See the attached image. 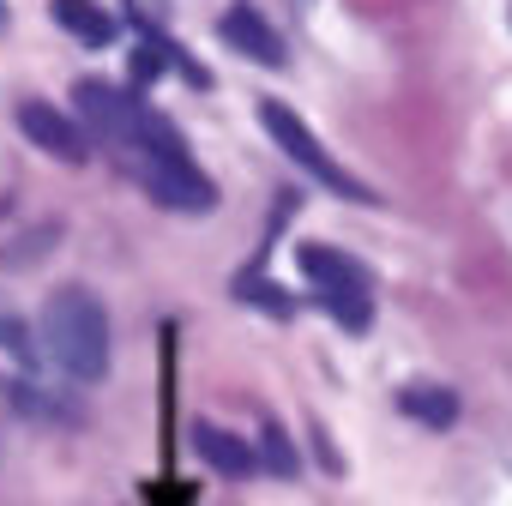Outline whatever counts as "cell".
I'll return each instance as SVG.
<instances>
[{
	"mask_svg": "<svg viewBox=\"0 0 512 506\" xmlns=\"http://www.w3.org/2000/svg\"><path fill=\"white\" fill-rule=\"evenodd\" d=\"M121 157H127L133 181H139L157 205H169V211H211V205H217V187L205 181V169L187 157L181 133H175L157 109H139L133 133L121 139Z\"/></svg>",
	"mask_w": 512,
	"mask_h": 506,
	"instance_id": "1",
	"label": "cell"
},
{
	"mask_svg": "<svg viewBox=\"0 0 512 506\" xmlns=\"http://www.w3.org/2000/svg\"><path fill=\"white\" fill-rule=\"evenodd\" d=\"M43 356L73 380H103L109 368V314L91 290H55L43 302Z\"/></svg>",
	"mask_w": 512,
	"mask_h": 506,
	"instance_id": "2",
	"label": "cell"
},
{
	"mask_svg": "<svg viewBox=\"0 0 512 506\" xmlns=\"http://www.w3.org/2000/svg\"><path fill=\"white\" fill-rule=\"evenodd\" d=\"M296 260H302V278L314 284L320 308H326L344 332H368V326H374V284H368V272L350 260V253H338V247H326V241H308Z\"/></svg>",
	"mask_w": 512,
	"mask_h": 506,
	"instance_id": "3",
	"label": "cell"
},
{
	"mask_svg": "<svg viewBox=\"0 0 512 506\" xmlns=\"http://www.w3.org/2000/svg\"><path fill=\"white\" fill-rule=\"evenodd\" d=\"M260 127L278 139V151H290L296 169H308V175H314L320 187H332L338 199H356V205L374 199V193H368V187H362V181H356V175H350V169H344V163H338V157H332V151H326V145L290 115V109H284V103H260Z\"/></svg>",
	"mask_w": 512,
	"mask_h": 506,
	"instance_id": "4",
	"label": "cell"
},
{
	"mask_svg": "<svg viewBox=\"0 0 512 506\" xmlns=\"http://www.w3.org/2000/svg\"><path fill=\"white\" fill-rule=\"evenodd\" d=\"M73 103H79V121H85V139L97 133V139H109V145H121L127 133H133V121H139V97H127V91H115V85H103V79H79L73 85Z\"/></svg>",
	"mask_w": 512,
	"mask_h": 506,
	"instance_id": "5",
	"label": "cell"
},
{
	"mask_svg": "<svg viewBox=\"0 0 512 506\" xmlns=\"http://www.w3.org/2000/svg\"><path fill=\"white\" fill-rule=\"evenodd\" d=\"M19 127H25V139L37 145V151H49V157H61V163H79V157H91V139H85V127L79 121H67L55 103H19Z\"/></svg>",
	"mask_w": 512,
	"mask_h": 506,
	"instance_id": "6",
	"label": "cell"
},
{
	"mask_svg": "<svg viewBox=\"0 0 512 506\" xmlns=\"http://www.w3.org/2000/svg\"><path fill=\"white\" fill-rule=\"evenodd\" d=\"M217 37L235 49V55H247V61H260V67H284V37L253 13V7H229L223 19H217Z\"/></svg>",
	"mask_w": 512,
	"mask_h": 506,
	"instance_id": "7",
	"label": "cell"
},
{
	"mask_svg": "<svg viewBox=\"0 0 512 506\" xmlns=\"http://www.w3.org/2000/svg\"><path fill=\"white\" fill-rule=\"evenodd\" d=\"M49 13H55V25H61V31H73V37H79V43H91V49L115 43V19L97 7V0H49Z\"/></svg>",
	"mask_w": 512,
	"mask_h": 506,
	"instance_id": "8",
	"label": "cell"
},
{
	"mask_svg": "<svg viewBox=\"0 0 512 506\" xmlns=\"http://www.w3.org/2000/svg\"><path fill=\"white\" fill-rule=\"evenodd\" d=\"M398 410L416 416V422H428V428H452L458 422V392H446V386H404Z\"/></svg>",
	"mask_w": 512,
	"mask_h": 506,
	"instance_id": "9",
	"label": "cell"
},
{
	"mask_svg": "<svg viewBox=\"0 0 512 506\" xmlns=\"http://www.w3.org/2000/svg\"><path fill=\"white\" fill-rule=\"evenodd\" d=\"M193 440H199V458H205L211 470H223V476H247V470H253V452H247L235 434H223V428L199 422V428H193Z\"/></svg>",
	"mask_w": 512,
	"mask_h": 506,
	"instance_id": "10",
	"label": "cell"
},
{
	"mask_svg": "<svg viewBox=\"0 0 512 506\" xmlns=\"http://www.w3.org/2000/svg\"><path fill=\"white\" fill-rule=\"evenodd\" d=\"M260 440H266V446H260V452H266V464H272L278 476H296V452H290V440H284L272 422H266V434H260Z\"/></svg>",
	"mask_w": 512,
	"mask_h": 506,
	"instance_id": "11",
	"label": "cell"
},
{
	"mask_svg": "<svg viewBox=\"0 0 512 506\" xmlns=\"http://www.w3.org/2000/svg\"><path fill=\"white\" fill-rule=\"evenodd\" d=\"M247 302H260V308H278V314H290L284 290H272V284H247Z\"/></svg>",
	"mask_w": 512,
	"mask_h": 506,
	"instance_id": "12",
	"label": "cell"
},
{
	"mask_svg": "<svg viewBox=\"0 0 512 506\" xmlns=\"http://www.w3.org/2000/svg\"><path fill=\"white\" fill-rule=\"evenodd\" d=\"M0 25H7V13H0Z\"/></svg>",
	"mask_w": 512,
	"mask_h": 506,
	"instance_id": "13",
	"label": "cell"
}]
</instances>
